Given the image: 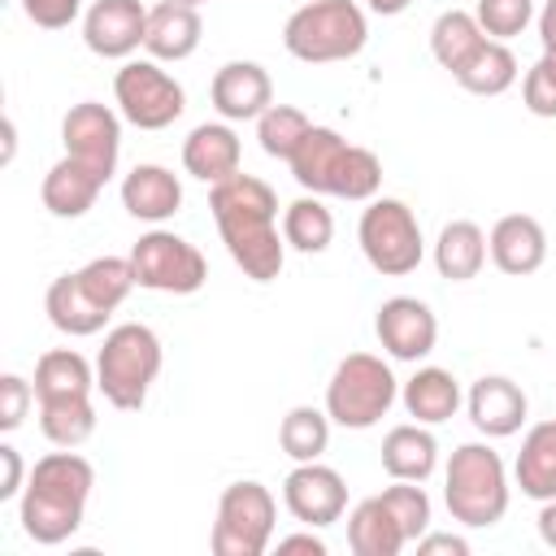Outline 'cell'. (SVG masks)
<instances>
[{
	"label": "cell",
	"instance_id": "74e56055",
	"mask_svg": "<svg viewBox=\"0 0 556 556\" xmlns=\"http://www.w3.org/2000/svg\"><path fill=\"white\" fill-rule=\"evenodd\" d=\"M35 404V382H26L22 374H4L0 378V430H17L26 421V408Z\"/></svg>",
	"mask_w": 556,
	"mask_h": 556
},
{
	"label": "cell",
	"instance_id": "7402d4cb",
	"mask_svg": "<svg viewBox=\"0 0 556 556\" xmlns=\"http://www.w3.org/2000/svg\"><path fill=\"white\" fill-rule=\"evenodd\" d=\"M239 135L230 130V122H200L187 139H182V169L200 182H226L230 174H239Z\"/></svg>",
	"mask_w": 556,
	"mask_h": 556
},
{
	"label": "cell",
	"instance_id": "d590c367",
	"mask_svg": "<svg viewBox=\"0 0 556 556\" xmlns=\"http://www.w3.org/2000/svg\"><path fill=\"white\" fill-rule=\"evenodd\" d=\"M382 500H387L391 513L400 517L408 543H417V539L430 530V495L421 491V482H400V478H395V486H387Z\"/></svg>",
	"mask_w": 556,
	"mask_h": 556
},
{
	"label": "cell",
	"instance_id": "f1b7e54d",
	"mask_svg": "<svg viewBox=\"0 0 556 556\" xmlns=\"http://www.w3.org/2000/svg\"><path fill=\"white\" fill-rule=\"evenodd\" d=\"M434 265L452 282L478 278L482 265H486V235H482V226L478 222H465V217L460 222H447L439 230V239H434Z\"/></svg>",
	"mask_w": 556,
	"mask_h": 556
},
{
	"label": "cell",
	"instance_id": "83f0119b",
	"mask_svg": "<svg viewBox=\"0 0 556 556\" xmlns=\"http://www.w3.org/2000/svg\"><path fill=\"white\" fill-rule=\"evenodd\" d=\"M460 400H465L460 395V382L452 378V369H439V365H426V369H417L404 382V408L421 426H439V421L456 417Z\"/></svg>",
	"mask_w": 556,
	"mask_h": 556
},
{
	"label": "cell",
	"instance_id": "60d3db41",
	"mask_svg": "<svg viewBox=\"0 0 556 556\" xmlns=\"http://www.w3.org/2000/svg\"><path fill=\"white\" fill-rule=\"evenodd\" d=\"M417 552H421V556H434V552H452V556H469V543H465L460 534H434V530H426V534L417 539Z\"/></svg>",
	"mask_w": 556,
	"mask_h": 556
},
{
	"label": "cell",
	"instance_id": "b9f144b4",
	"mask_svg": "<svg viewBox=\"0 0 556 556\" xmlns=\"http://www.w3.org/2000/svg\"><path fill=\"white\" fill-rule=\"evenodd\" d=\"M278 552H308V556H326V543L313 534V526L304 530V534H287V539H278Z\"/></svg>",
	"mask_w": 556,
	"mask_h": 556
},
{
	"label": "cell",
	"instance_id": "8d00e7d4",
	"mask_svg": "<svg viewBox=\"0 0 556 556\" xmlns=\"http://www.w3.org/2000/svg\"><path fill=\"white\" fill-rule=\"evenodd\" d=\"M521 104L534 117H556V48H543V56L521 78Z\"/></svg>",
	"mask_w": 556,
	"mask_h": 556
},
{
	"label": "cell",
	"instance_id": "277c9868",
	"mask_svg": "<svg viewBox=\"0 0 556 556\" xmlns=\"http://www.w3.org/2000/svg\"><path fill=\"white\" fill-rule=\"evenodd\" d=\"M96 369L74 348H52L35 361V400H39V430L56 447H78L96 434L91 408Z\"/></svg>",
	"mask_w": 556,
	"mask_h": 556
},
{
	"label": "cell",
	"instance_id": "7bdbcfd3",
	"mask_svg": "<svg viewBox=\"0 0 556 556\" xmlns=\"http://www.w3.org/2000/svg\"><path fill=\"white\" fill-rule=\"evenodd\" d=\"M539 539L547 547H556V500H543V508H539Z\"/></svg>",
	"mask_w": 556,
	"mask_h": 556
},
{
	"label": "cell",
	"instance_id": "9a60e30c",
	"mask_svg": "<svg viewBox=\"0 0 556 556\" xmlns=\"http://www.w3.org/2000/svg\"><path fill=\"white\" fill-rule=\"evenodd\" d=\"M374 334L382 343L387 356L395 361H421L434 352V339H439V321L430 313L426 300L417 295H391L378 304V317H374Z\"/></svg>",
	"mask_w": 556,
	"mask_h": 556
},
{
	"label": "cell",
	"instance_id": "7c38bea8",
	"mask_svg": "<svg viewBox=\"0 0 556 556\" xmlns=\"http://www.w3.org/2000/svg\"><path fill=\"white\" fill-rule=\"evenodd\" d=\"M113 96H117V109L130 126L139 130H165L182 117L187 109V91L182 83L161 70V61L143 56V61H126L117 74H113Z\"/></svg>",
	"mask_w": 556,
	"mask_h": 556
},
{
	"label": "cell",
	"instance_id": "4316f807",
	"mask_svg": "<svg viewBox=\"0 0 556 556\" xmlns=\"http://www.w3.org/2000/svg\"><path fill=\"white\" fill-rule=\"evenodd\" d=\"M513 478H517L521 495H530L539 504L556 500V417H547V421L526 430L517 465H513Z\"/></svg>",
	"mask_w": 556,
	"mask_h": 556
},
{
	"label": "cell",
	"instance_id": "1f68e13d",
	"mask_svg": "<svg viewBox=\"0 0 556 556\" xmlns=\"http://www.w3.org/2000/svg\"><path fill=\"white\" fill-rule=\"evenodd\" d=\"M282 239H287V248H295V252H304V256L326 252L330 239H334V217H330V208H326L313 191L300 195V200H291V204L282 208Z\"/></svg>",
	"mask_w": 556,
	"mask_h": 556
},
{
	"label": "cell",
	"instance_id": "44dd1931",
	"mask_svg": "<svg viewBox=\"0 0 556 556\" xmlns=\"http://www.w3.org/2000/svg\"><path fill=\"white\" fill-rule=\"evenodd\" d=\"M122 208L130 217H139V222H152V226L156 222H169L182 208V182H178V174L165 169V165H152V161L135 165L122 178Z\"/></svg>",
	"mask_w": 556,
	"mask_h": 556
},
{
	"label": "cell",
	"instance_id": "7a4b0ae2",
	"mask_svg": "<svg viewBox=\"0 0 556 556\" xmlns=\"http://www.w3.org/2000/svg\"><path fill=\"white\" fill-rule=\"evenodd\" d=\"M91 486H96V469L74 447L39 456L26 486H22V508H17V521H22L26 539H35L43 547L65 543L83 526Z\"/></svg>",
	"mask_w": 556,
	"mask_h": 556
},
{
	"label": "cell",
	"instance_id": "ba28073f",
	"mask_svg": "<svg viewBox=\"0 0 556 556\" xmlns=\"http://www.w3.org/2000/svg\"><path fill=\"white\" fill-rule=\"evenodd\" d=\"M365 39H369V22L356 0H308L282 26L287 52L304 65L352 61L365 48Z\"/></svg>",
	"mask_w": 556,
	"mask_h": 556
},
{
	"label": "cell",
	"instance_id": "e575fe53",
	"mask_svg": "<svg viewBox=\"0 0 556 556\" xmlns=\"http://www.w3.org/2000/svg\"><path fill=\"white\" fill-rule=\"evenodd\" d=\"M473 17H478L486 39L508 43V39H517L534 22V0H478Z\"/></svg>",
	"mask_w": 556,
	"mask_h": 556
},
{
	"label": "cell",
	"instance_id": "d6a6232c",
	"mask_svg": "<svg viewBox=\"0 0 556 556\" xmlns=\"http://www.w3.org/2000/svg\"><path fill=\"white\" fill-rule=\"evenodd\" d=\"M278 447L300 465V460H321V452L330 447V413L313 408V404H295L282 426H278Z\"/></svg>",
	"mask_w": 556,
	"mask_h": 556
},
{
	"label": "cell",
	"instance_id": "f35d334b",
	"mask_svg": "<svg viewBox=\"0 0 556 556\" xmlns=\"http://www.w3.org/2000/svg\"><path fill=\"white\" fill-rule=\"evenodd\" d=\"M17 4L39 30H65L83 9V0H17Z\"/></svg>",
	"mask_w": 556,
	"mask_h": 556
},
{
	"label": "cell",
	"instance_id": "8fae6325",
	"mask_svg": "<svg viewBox=\"0 0 556 556\" xmlns=\"http://www.w3.org/2000/svg\"><path fill=\"white\" fill-rule=\"evenodd\" d=\"M274 521H278V500L269 495V486L252 478L230 482L217 500L208 547L213 556H261L274 539Z\"/></svg>",
	"mask_w": 556,
	"mask_h": 556
},
{
	"label": "cell",
	"instance_id": "5b68a950",
	"mask_svg": "<svg viewBox=\"0 0 556 556\" xmlns=\"http://www.w3.org/2000/svg\"><path fill=\"white\" fill-rule=\"evenodd\" d=\"M287 165H291V178L313 195H339V200L369 204L382 187V161L369 148L348 143L330 126H313Z\"/></svg>",
	"mask_w": 556,
	"mask_h": 556
},
{
	"label": "cell",
	"instance_id": "d6986e66",
	"mask_svg": "<svg viewBox=\"0 0 556 556\" xmlns=\"http://www.w3.org/2000/svg\"><path fill=\"white\" fill-rule=\"evenodd\" d=\"M465 408H469V421H473L478 434H486V439H508V434H517V430L526 426L530 400H526V391H521L513 378H504V374H482V378L469 387Z\"/></svg>",
	"mask_w": 556,
	"mask_h": 556
},
{
	"label": "cell",
	"instance_id": "6da1fadb",
	"mask_svg": "<svg viewBox=\"0 0 556 556\" xmlns=\"http://www.w3.org/2000/svg\"><path fill=\"white\" fill-rule=\"evenodd\" d=\"M208 208L230 261L252 282H274L287 261V239L278 235V195L256 174H230L213 182Z\"/></svg>",
	"mask_w": 556,
	"mask_h": 556
},
{
	"label": "cell",
	"instance_id": "f6af8a7d",
	"mask_svg": "<svg viewBox=\"0 0 556 556\" xmlns=\"http://www.w3.org/2000/svg\"><path fill=\"white\" fill-rule=\"evenodd\" d=\"M374 13H382V17H395V13H404L413 0H365Z\"/></svg>",
	"mask_w": 556,
	"mask_h": 556
},
{
	"label": "cell",
	"instance_id": "836d02e7",
	"mask_svg": "<svg viewBox=\"0 0 556 556\" xmlns=\"http://www.w3.org/2000/svg\"><path fill=\"white\" fill-rule=\"evenodd\" d=\"M308 130H313V122L295 104H269L256 117V139H261L265 156H274V161H291V152L300 148V139Z\"/></svg>",
	"mask_w": 556,
	"mask_h": 556
},
{
	"label": "cell",
	"instance_id": "cb8c5ba5",
	"mask_svg": "<svg viewBox=\"0 0 556 556\" xmlns=\"http://www.w3.org/2000/svg\"><path fill=\"white\" fill-rule=\"evenodd\" d=\"M104 191V178L96 169H87L83 161L74 156H61L48 174H43V187H39V200L52 217H83L96 195Z\"/></svg>",
	"mask_w": 556,
	"mask_h": 556
},
{
	"label": "cell",
	"instance_id": "4dcf8cb0",
	"mask_svg": "<svg viewBox=\"0 0 556 556\" xmlns=\"http://www.w3.org/2000/svg\"><path fill=\"white\" fill-rule=\"evenodd\" d=\"M482 43H486V35H482L478 17L465 13V9H447V13H439L434 26H430V52H434V61H439L443 70H452V74H456Z\"/></svg>",
	"mask_w": 556,
	"mask_h": 556
},
{
	"label": "cell",
	"instance_id": "4fadbf2b",
	"mask_svg": "<svg viewBox=\"0 0 556 556\" xmlns=\"http://www.w3.org/2000/svg\"><path fill=\"white\" fill-rule=\"evenodd\" d=\"M130 269L135 282L148 291H165V295H191L208 282V261L195 243H187L174 230H148L139 235V243L130 248Z\"/></svg>",
	"mask_w": 556,
	"mask_h": 556
},
{
	"label": "cell",
	"instance_id": "8992f818",
	"mask_svg": "<svg viewBox=\"0 0 556 556\" xmlns=\"http://www.w3.org/2000/svg\"><path fill=\"white\" fill-rule=\"evenodd\" d=\"M443 504L452 521L469 530H486L508 513V469L495 447L460 443L443 473Z\"/></svg>",
	"mask_w": 556,
	"mask_h": 556
},
{
	"label": "cell",
	"instance_id": "ffe728a7",
	"mask_svg": "<svg viewBox=\"0 0 556 556\" xmlns=\"http://www.w3.org/2000/svg\"><path fill=\"white\" fill-rule=\"evenodd\" d=\"M486 252H491V261H495L500 274L526 278V274H534V269L547 261V235H543L539 217H530V213H508V217H500V222L491 226Z\"/></svg>",
	"mask_w": 556,
	"mask_h": 556
},
{
	"label": "cell",
	"instance_id": "ac0fdd59",
	"mask_svg": "<svg viewBox=\"0 0 556 556\" xmlns=\"http://www.w3.org/2000/svg\"><path fill=\"white\" fill-rule=\"evenodd\" d=\"M208 100L222 122H256L274 104V83L256 61H226L208 83Z\"/></svg>",
	"mask_w": 556,
	"mask_h": 556
},
{
	"label": "cell",
	"instance_id": "ab89813d",
	"mask_svg": "<svg viewBox=\"0 0 556 556\" xmlns=\"http://www.w3.org/2000/svg\"><path fill=\"white\" fill-rule=\"evenodd\" d=\"M0 469H4V478H0V500H13V495L26 486V465H22V452H17L13 443H0Z\"/></svg>",
	"mask_w": 556,
	"mask_h": 556
},
{
	"label": "cell",
	"instance_id": "ee69618b",
	"mask_svg": "<svg viewBox=\"0 0 556 556\" xmlns=\"http://www.w3.org/2000/svg\"><path fill=\"white\" fill-rule=\"evenodd\" d=\"M539 39H543V48H556V0H547L539 13Z\"/></svg>",
	"mask_w": 556,
	"mask_h": 556
},
{
	"label": "cell",
	"instance_id": "9c48e42d",
	"mask_svg": "<svg viewBox=\"0 0 556 556\" xmlns=\"http://www.w3.org/2000/svg\"><path fill=\"white\" fill-rule=\"evenodd\" d=\"M395 374L374 352H352L334 365L326 382V413L343 430H369L378 426L395 404Z\"/></svg>",
	"mask_w": 556,
	"mask_h": 556
},
{
	"label": "cell",
	"instance_id": "2e32d148",
	"mask_svg": "<svg viewBox=\"0 0 556 556\" xmlns=\"http://www.w3.org/2000/svg\"><path fill=\"white\" fill-rule=\"evenodd\" d=\"M282 504H287V513H291L295 521L321 530V526H330V521L343 517V508H348V486H343V478H339L330 465H321V460H300V465L287 473V482H282Z\"/></svg>",
	"mask_w": 556,
	"mask_h": 556
},
{
	"label": "cell",
	"instance_id": "484cf974",
	"mask_svg": "<svg viewBox=\"0 0 556 556\" xmlns=\"http://www.w3.org/2000/svg\"><path fill=\"white\" fill-rule=\"evenodd\" d=\"M439 465V443L421 421L408 426H391L382 439V469L391 473V482H426Z\"/></svg>",
	"mask_w": 556,
	"mask_h": 556
},
{
	"label": "cell",
	"instance_id": "603a6c76",
	"mask_svg": "<svg viewBox=\"0 0 556 556\" xmlns=\"http://www.w3.org/2000/svg\"><path fill=\"white\" fill-rule=\"evenodd\" d=\"M200 35H204V22L191 4L182 0H161L148 9V35H143V48L152 61H187L195 48H200Z\"/></svg>",
	"mask_w": 556,
	"mask_h": 556
},
{
	"label": "cell",
	"instance_id": "f546056e",
	"mask_svg": "<svg viewBox=\"0 0 556 556\" xmlns=\"http://www.w3.org/2000/svg\"><path fill=\"white\" fill-rule=\"evenodd\" d=\"M452 78H456L469 96H504V91L517 83V56H513L508 43L486 39Z\"/></svg>",
	"mask_w": 556,
	"mask_h": 556
},
{
	"label": "cell",
	"instance_id": "e0dca14e",
	"mask_svg": "<svg viewBox=\"0 0 556 556\" xmlns=\"http://www.w3.org/2000/svg\"><path fill=\"white\" fill-rule=\"evenodd\" d=\"M148 35V9L139 0H96L83 17V43L104 61H130L135 48H143Z\"/></svg>",
	"mask_w": 556,
	"mask_h": 556
},
{
	"label": "cell",
	"instance_id": "30bf717a",
	"mask_svg": "<svg viewBox=\"0 0 556 556\" xmlns=\"http://www.w3.org/2000/svg\"><path fill=\"white\" fill-rule=\"evenodd\" d=\"M356 239H361V252L365 261L382 274V278H404L421 265L426 256V239H421V226H417V213L395 200V195H374L369 208L361 213V226H356Z\"/></svg>",
	"mask_w": 556,
	"mask_h": 556
},
{
	"label": "cell",
	"instance_id": "3957f363",
	"mask_svg": "<svg viewBox=\"0 0 556 556\" xmlns=\"http://www.w3.org/2000/svg\"><path fill=\"white\" fill-rule=\"evenodd\" d=\"M130 287H139L130 256H96L83 269L52 278V287L43 295V313L61 334L87 339V334L104 330V321L130 295Z\"/></svg>",
	"mask_w": 556,
	"mask_h": 556
},
{
	"label": "cell",
	"instance_id": "bcb514c9",
	"mask_svg": "<svg viewBox=\"0 0 556 556\" xmlns=\"http://www.w3.org/2000/svg\"><path fill=\"white\" fill-rule=\"evenodd\" d=\"M182 4H191V9H200V4H204V0H182Z\"/></svg>",
	"mask_w": 556,
	"mask_h": 556
},
{
	"label": "cell",
	"instance_id": "5bb4252c",
	"mask_svg": "<svg viewBox=\"0 0 556 556\" xmlns=\"http://www.w3.org/2000/svg\"><path fill=\"white\" fill-rule=\"evenodd\" d=\"M61 139H65V156L83 161L104 182L113 178L117 156H122V117L109 104H100V100L74 104L61 122Z\"/></svg>",
	"mask_w": 556,
	"mask_h": 556
},
{
	"label": "cell",
	"instance_id": "d4e9b609",
	"mask_svg": "<svg viewBox=\"0 0 556 556\" xmlns=\"http://www.w3.org/2000/svg\"><path fill=\"white\" fill-rule=\"evenodd\" d=\"M348 547L356 556H400L408 547V534L400 526V517L391 513V504L382 495H369L352 508L348 517Z\"/></svg>",
	"mask_w": 556,
	"mask_h": 556
},
{
	"label": "cell",
	"instance_id": "52a82bcc",
	"mask_svg": "<svg viewBox=\"0 0 556 556\" xmlns=\"http://www.w3.org/2000/svg\"><path fill=\"white\" fill-rule=\"evenodd\" d=\"M161 339L143 321H122L104 334V348L96 356V387L104 400L122 413L143 408L156 374H161Z\"/></svg>",
	"mask_w": 556,
	"mask_h": 556
}]
</instances>
